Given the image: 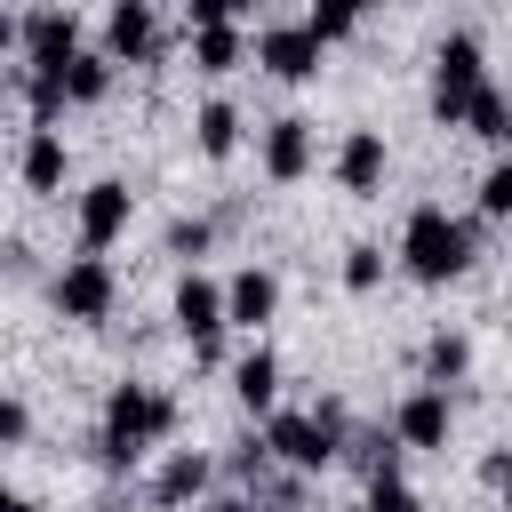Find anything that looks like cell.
I'll return each instance as SVG.
<instances>
[{"label": "cell", "instance_id": "cell-28", "mask_svg": "<svg viewBox=\"0 0 512 512\" xmlns=\"http://www.w3.org/2000/svg\"><path fill=\"white\" fill-rule=\"evenodd\" d=\"M24 432H32V408H24V400H0V440L24 448Z\"/></svg>", "mask_w": 512, "mask_h": 512}, {"label": "cell", "instance_id": "cell-19", "mask_svg": "<svg viewBox=\"0 0 512 512\" xmlns=\"http://www.w3.org/2000/svg\"><path fill=\"white\" fill-rule=\"evenodd\" d=\"M64 96H72V104H104V96H112V56H104V48H80V56L64 64Z\"/></svg>", "mask_w": 512, "mask_h": 512}, {"label": "cell", "instance_id": "cell-4", "mask_svg": "<svg viewBox=\"0 0 512 512\" xmlns=\"http://www.w3.org/2000/svg\"><path fill=\"white\" fill-rule=\"evenodd\" d=\"M488 96V56L472 32H448L432 48V120L440 128H472V104Z\"/></svg>", "mask_w": 512, "mask_h": 512}, {"label": "cell", "instance_id": "cell-29", "mask_svg": "<svg viewBox=\"0 0 512 512\" xmlns=\"http://www.w3.org/2000/svg\"><path fill=\"white\" fill-rule=\"evenodd\" d=\"M184 24L208 32V24H232V0H184Z\"/></svg>", "mask_w": 512, "mask_h": 512}, {"label": "cell", "instance_id": "cell-13", "mask_svg": "<svg viewBox=\"0 0 512 512\" xmlns=\"http://www.w3.org/2000/svg\"><path fill=\"white\" fill-rule=\"evenodd\" d=\"M256 160H264V176L272 184H296V176H312V120H272L264 128V144H256Z\"/></svg>", "mask_w": 512, "mask_h": 512}, {"label": "cell", "instance_id": "cell-26", "mask_svg": "<svg viewBox=\"0 0 512 512\" xmlns=\"http://www.w3.org/2000/svg\"><path fill=\"white\" fill-rule=\"evenodd\" d=\"M480 216H496V224L512 216V160H496V168L480 176Z\"/></svg>", "mask_w": 512, "mask_h": 512}, {"label": "cell", "instance_id": "cell-24", "mask_svg": "<svg viewBox=\"0 0 512 512\" xmlns=\"http://www.w3.org/2000/svg\"><path fill=\"white\" fill-rule=\"evenodd\" d=\"M376 280H384V248H368V240H360V248H344V288H352V296H368Z\"/></svg>", "mask_w": 512, "mask_h": 512}, {"label": "cell", "instance_id": "cell-12", "mask_svg": "<svg viewBox=\"0 0 512 512\" xmlns=\"http://www.w3.org/2000/svg\"><path fill=\"white\" fill-rule=\"evenodd\" d=\"M448 424H456V408H448L440 384H416V392L392 408V432H400L408 448H448Z\"/></svg>", "mask_w": 512, "mask_h": 512}, {"label": "cell", "instance_id": "cell-15", "mask_svg": "<svg viewBox=\"0 0 512 512\" xmlns=\"http://www.w3.org/2000/svg\"><path fill=\"white\" fill-rule=\"evenodd\" d=\"M224 304H232V328H248V336H256V328L280 312V280H272L264 264H240V272L224 280Z\"/></svg>", "mask_w": 512, "mask_h": 512}, {"label": "cell", "instance_id": "cell-2", "mask_svg": "<svg viewBox=\"0 0 512 512\" xmlns=\"http://www.w3.org/2000/svg\"><path fill=\"white\" fill-rule=\"evenodd\" d=\"M400 264H408L424 288L464 280V272H472V224H464V216H448L440 200L408 208V224H400Z\"/></svg>", "mask_w": 512, "mask_h": 512}, {"label": "cell", "instance_id": "cell-10", "mask_svg": "<svg viewBox=\"0 0 512 512\" xmlns=\"http://www.w3.org/2000/svg\"><path fill=\"white\" fill-rule=\"evenodd\" d=\"M128 208H136V192H128L120 176L88 184V192H80V248H88V256H104V248L128 232Z\"/></svg>", "mask_w": 512, "mask_h": 512}, {"label": "cell", "instance_id": "cell-33", "mask_svg": "<svg viewBox=\"0 0 512 512\" xmlns=\"http://www.w3.org/2000/svg\"><path fill=\"white\" fill-rule=\"evenodd\" d=\"M248 8H264V0H232V16H248Z\"/></svg>", "mask_w": 512, "mask_h": 512}, {"label": "cell", "instance_id": "cell-23", "mask_svg": "<svg viewBox=\"0 0 512 512\" xmlns=\"http://www.w3.org/2000/svg\"><path fill=\"white\" fill-rule=\"evenodd\" d=\"M208 240H216V224H208V216H176V224H168V256H184V264H192V256H208Z\"/></svg>", "mask_w": 512, "mask_h": 512}, {"label": "cell", "instance_id": "cell-6", "mask_svg": "<svg viewBox=\"0 0 512 512\" xmlns=\"http://www.w3.org/2000/svg\"><path fill=\"white\" fill-rule=\"evenodd\" d=\"M48 304L64 312V320H80V328H96V320H112V304H120V272L104 264V256H72L56 280H48Z\"/></svg>", "mask_w": 512, "mask_h": 512}, {"label": "cell", "instance_id": "cell-18", "mask_svg": "<svg viewBox=\"0 0 512 512\" xmlns=\"http://www.w3.org/2000/svg\"><path fill=\"white\" fill-rule=\"evenodd\" d=\"M232 64H248L240 24H208V32H192V72H232Z\"/></svg>", "mask_w": 512, "mask_h": 512}, {"label": "cell", "instance_id": "cell-11", "mask_svg": "<svg viewBox=\"0 0 512 512\" xmlns=\"http://www.w3.org/2000/svg\"><path fill=\"white\" fill-rule=\"evenodd\" d=\"M208 480H216V456H200V448H168V464L152 472V512H184V504H200L208 496Z\"/></svg>", "mask_w": 512, "mask_h": 512}, {"label": "cell", "instance_id": "cell-14", "mask_svg": "<svg viewBox=\"0 0 512 512\" xmlns=\"http://www.w3.org/2000/svg\"><path fill=\"white\" fill-rule=\"evenodd\" d=\"M384 168H392V152H384V136H376V128H352V136L336 144V184H344L352 200L384 192Z\"/></svg>", "mask_w": 512, "mask_h": 512}, {"label": "cell", "instance_id": "cell-22", "mask_svg": "<svg viewBox=\"0 0 512 512\" xmlns=\"http://www.w3.org/2000/svg\"><path fill=\"white\" fill-rule=\"evenodd\" d=\"M304 24H312L320 40H344V32L360 24V0H312V8H304Z\"/></svg>", "mask_w": 512, "mask_h": 512}, {"label": "cell", "instance_id": "cell-20", "mask_svg": "<svg viewBox=\"0 0 512 512\" xmlns=\"http://www.w3.org/2000/svg\"><path fill=\"white\" fill-rule=\"evenodd\" d=\"M192 128H200V152H208V160H232V152H240V112H232L224 96H208Z\"/></svg>", "mask_w": 512, "mask_h": 512}, {"label": "cell", "instance_id": "cell-21", "mask_svg": "<svg viewBox=\"0 0 512 512\" xmlns=\"http://www.w3.org/2000/svg\"><path fill=\"white\" fill-rule=\"evenodd\" d=\"M464 368H472V344H464V336H448V328H440V336H432V344H424V384H440V392H448V384H456V376H464Z\"/></svg>", "mask_w": 512, "mask_h": 512}, {"label": "cell", "instance_id": "cell-34", "mask_svg": "<svg viewBox=\"0 0 512 512\" xmlns=\"http://www.w3.org/2000/svg\"><path fill=\"white\" fill-rule=\"evenodd\" d=\"M360 8H384V0H360Z\"/></svg>", "mask_w": 512, "mask_h": 512}, {"label": "cell", "instance_id": "cell-27", "mask_svg": "<svg viewBox=\"0 0 512 512\" xmlns=\"http://www.w3.org/2000/svg\"><path fill=\"white\" fill-rule=\"evenodd\" d=\"M360 512H416V496H408L400 480H376V488L360 496Z\"/></svg>", "mask_w": 512, "mask_h": 512}, {"label": "cell", "instance_id": "cell-32", "mask_svg": "<svg viewBox=\"0 0 512 512\" xmlns=\"http://www.w3.org/2000/svg\"><path fill=\"white\" fill-rule=\"evenodd\" d=\"M8 512H48V504L40 496H8Z\"/></svg>", "mask_w": 512, "mask_h": 512}, {"label": "cell", "instance_id": "cell-3", "mask_svg": "<svg viewBox=\"0 0 512 512\" xmlns=\"http://www.w3.org/2000/svg\"><path fill=\"white\" fill-rule=\"evenodd\" d=\"M264 440H272V456H280L288 472H328V464L344 456V440H352V416H344V400L272 408V416H264Z\"/></svg>", "mask_w": 512, "mask_h": 512}, {"label": "cell", "instance_id": "cell-7", "mask_svg": "<svg viewBox=\"0 0 512 512\" xmlns=\"http://www.w3.org/2000/svg\"><path fill=\"white\" fill-rule=\"evenodd\" d=\"M16 56H24V72L64 80V64L80 56V16H72V8H32V16H16Z\"/></svg>", "mask_w": 512, "mask_h": 512}, {"label": "cell", "instance_id": "cell-17", "mask_svg": "<svg viewBox=\"0 0 512 512\" xmlns=\"http://www.w3.org/2000/svg\"><path fill=\"white\" fill-rule=\"evenodd\" d=\"M232 392H240V408L248 416H272V400H280V360L256 344V352H240L232 360Z\"/></svg>", "mask_w": 512, "mask_h": 512}, {"label": "cell", "instance_id": "cell-25", "mask_svg": "<svg viewBox=\"0 0 512 512\" xmlns=\"http://www.w3.org/2000/svg\"><path fill=\"white\" fill-rule=\"evenodd\" d=\"M504 128H512V96H496V88H488V96L472 104V136H488V144H504Z\"/></svg>", "mask_w": 512, "mask_h": 512}, {"label": "cell", "instance_id": "cell-31", "mask_svg": "<svg viewBox=\"0 0 512 512\" xmlns=\"http://www.w3.org/2000/svg\"><path fill=\"white\" fill-rule=\"evenodd\" d=\"M208 512H256V496H216Z\"/></svg>", "mask_w": 512, "mask_h": 512}, {"label": "cell", "instance_id": "cell-30", "mask_svg": "<svg viewBox=\"0 0 512 512\" xmlns=\"http://www.w3.org/2000/svg\"><path fill=\"white\" fill-rule=\"evenodd\" d=\"M480 472H488V488H496V496H504V512H512V448H496Z\"/></svg>", "mask_w": 512, "mask_h": 512}, {"label": "cell", "instance_id": "cell-1", "mask_svg": "<svg viewBox=\"0 0 512 512\" xmlns=\"http://www.w3.org/2000/svg\"><path fill=\"white\" fill-rule=\"evenodd\" d=\"M176 432V400L160 392V384H112L104 392V424H96V456L112 464V472H128L144 448H160Z\"/></svg>", "mask_w": 512, "mask_h": 512}, {"label": "cell", "instance_id": "cell-9", "mask_svg": "<svg viewBox=\"0 0 512 512\" xmlns=\"http://www.w3.org/2000/svg\"><path fill=\"white\" fill-rule=\"evenodd\" d=\"M320 48H328V40H320L312 24H264V32H256V64H264L272 80H312V72H320Z\"/></svg>", "mask_w": 512, "mask_h": 512}, {"label": "cell", "instance_id": "cell-16", "mask_svg": "<svg viewBox=\"0 0 512 512\" xmlns=\"http://www.w3.org/2000/svg\"><path fill=\"white\" fill-rule=\"evenodd\" d=\"M16 176H24V192H64V136L32 128L24 152H16Z\"/></svg>", "mask_w": 512, "mask_h": 512}, {"label": "cell", "instance_id": "cell-8", "mask_svg": "<svg viewBox=\"0 0 512 512\" xmlns=\"http://www.w3.org/2000/svg\"><path fill=\"white\" fill-rule=\"evenodd\" d=\"M104 56L112 64H152L160 56V8L152 0H112L104 8Z\"/></svg>", "mask_w": 512, "mask_h": 512}, {"label": "cell", "instance_id": "cell-5", "mask_svg": "<svg viewBox=\"0 0 512 512\" xmlns=\"http://www.w3.org/2000/svg\"><path fill=\"white\" fill-rule=\"evenodd\" d=\"M176 328H184V344H192V360H224V328H232V304H224V280H208V272H184L176 280Z\"/></svg>", "mask_w": 512, "mask_h": 512}]
</instances>
